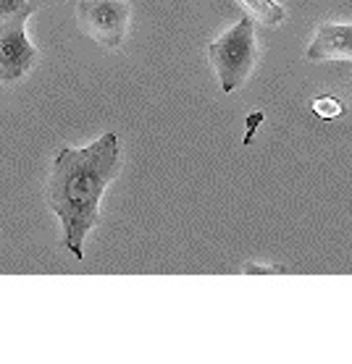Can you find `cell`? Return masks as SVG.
I'll list each match as a JSON object with an SVG mask.
<instances>
[{
    "mask_svg": "<svg viewBox=\"0 0 352 364\" xmlns=\"http://www.w3.org/2000/svg\"><path fill=\"white\" fill-rule=\"evenodd\" d=\"M121 171V144L113 132L90 147H63L56 152L48 178V207L58 215L63 247L82 259L84 239L100 223V199Z\"/></svg>",
    "mask_w": 352,
    "mask_h": 364,
    "instance_id": "6da1fadb",
    "label": "cell"
},
{
    "mask_svg": "<svg viewBox=\"0 0 352 364\" xmlns=\"http://www.w3.org/2000/svg\"><path fill=\"white\" fill-rule=\"evenodd\" d=\"M210 66L216 71L218 84L224 95H232L242 87L260 60L258 34H255V18L244 14L232 29L221 34L208 45Z\"/></svg>",
    "mask_w": 352,
    "mask_h": 364,
    "instance_id": "7a4b0ae2",
    "label": "cell"
},
{
    "mask_svg": "<svg viewBox=\"0 0 352 364\" xmlns=\"http://www.w3.org/2000/svg\"><path fill=\"white\" fill-rule=\"evenodd\" d=\"M42 6V0H32L14 16L0 21V84H19L32 74V68L40 60V50L34 48L26 21Z\"/></svg>",
    "mask_w": 352,
    "mask_h": 364,
    "instance_id": "3957f363",
    "label": "cell"
},
{
    "mask_svg": "<svg viewBox=\"0 0 352 364\" xmlns=\"http://www.w3.org/2000/svg\"><path fill=\"white\" fill-rule=\"evenodd\" d=\"M76 21L100 48L118 50L129 34L132 6L126 0H79Z\"/></svg>",
    "mask_w": 352,
    "mask_h": 364,
    "instance_id": "277c9868",
    "label": "cell"
},
{
    "mask_svg": "<svg viewBox=\"0 0 352 364\" xmlns=\"http://www.w3.org/2000/svg\"><path fill=\"white\" fill-rule=\"evenodd\" d=\"M305 60H352V24H321L305 50Z\"/></svg>",
    "mask_w": 352,
    "mask_h": 364,
    "instance_id": "5b68a950",
    "label": "cell"
},
{
    "mask_svg": "<svg viewBox=\"0 0 352 364\" xmlns=\"http://www.w3.org/2000/svg\"><path fill=\"white\" fill-rule=\"evenodd\" d=\"M247 16L255 18V24L279 26L286 18V11L279 0H237Z\"/></svg>",
    "mask_w": 352,
    "mask_h": 364,
    "instance_id": "8992f818",
    "label": "cell"
},
{
    "mask_svg": "<svg viewBox=\"0 0 352 364\" xmlns=\"http://www.w3.org/2000/svg\"><path fill=\"white\" fill-rule=\"evenodd\" d=\"M311 110L323 121H336L344 116V102L334 95H319V97H313Z\"/></svg>",
    "mask_w": 352,
    "mask_h": 364,
    "instance_id": "52a82bcc",
    "label": "cell"
},
{
    "mask_svg": "<svg viewBox=\"0 0 352 364\" xmlns=\"http://www.w3.org/2000/svg\"><path fill=\"white\" fill-rule=\"evenodd\" d=\"M26 3H32V0H0V21H3V18H9V16H14L16 11L24 9Z\"/></svg>",
    "mask_w": 352,
    "mask_h": 364,
    "instance_id": "ba28073f",
    "label": "cell"
}]
</instances>
